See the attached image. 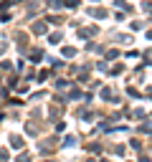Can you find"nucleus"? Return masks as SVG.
I'll return each mask as SVG.
<instances>
[{
	"mask_svg": "<svg viewBox=\"0 0 152 162\" xmlns=\"http://www.w3.org/2000/svg\"><path fill=\"white\" fill-rule=\"evenodd\" d=\"M10 144L15 147V150H20V147H23V139H20V137H13V139H10Z\"/></svg>",
	"mask_w": 152,
	"mask_h": 162,
	"instance_id": "f257e3e1",
	"label": "nucleus"
}]
</instances>
